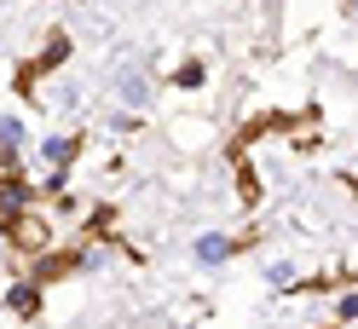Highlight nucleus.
<instances>
[{"instance_id": "1", "label": "nucleus", "mask_w": 358, "mask_h": 329, "mask_svg": "<svg viewBox=\"0 0 358 329\" xmlns=\"http://www.w3.org/2000/svg\"><path fill=\"white\" fill-rule=\"evenodd\" d=\"M0 249L6 254H41V249H52V219L41 214V208H17L6 226H0Z\"/></svg>"}, {"instance_id": "2", "label": "nucleus", "mask_w": 358, "mask_h": 329, "mask_svg": "<svg viewBox=\"0 0 358 329\" xmlns=\"http://www.w3.org/2000/svg\"><path fill=\"white\" fill-rule=\"evenodd\" d=\"M64 64H70V35H64V29H52V35H47V47H41L35 58H24V64H17V70H12V87H17V93H24V98H35L41 75L64 70Z\"/></svg>"}, {"instance_id": "3", "label": "nucleus", "mask_w": 358, "mask_h": 329, "mask_svg": "<svg viewBox=\"0 0 358 329\" xmlns=\"http://www.w3.org/2000/svg\"><path fill=\"white\" fill-rule=\"evenodd\" d=\"M87 266H93V254H87V249H41V254L24 260V277L41 283V289H52V283L76 277V272H87Z\"/></svg>"}, {"instance_id": "4", "label": "nucleus", "mask_w": 358, "mask_h": 329, "mask_svg": "<svg viewBox=\"0 0 358 329\" xmlns=\"http://www.w3.org/2000/svg\"><path fill=\"white\" fill-rule=\"evenodd\" d=\"M249 249H255V231H243V237H226V231H203V237L191 243L196 266H226V260L249 254Z\"/></svg>"}, {"instance_id": "5", "label": "nucleus", "mask_w": 358, "mask_h": 329, "mask_svg": "<svg viewBox=\"0 0 358 329\" xmlns=\"http://www.w3.org/2000/svg\"><path fill=\"white\" fill-rule=\"evenodd\" d=\"M110 87H116V104H122V110H139V116H145V104H150V81H145L139 64H116Z\"/></svg>"}, {"instance_id": "6", "label": "nucleus", "mask_w": 358, "mask_h": 329, "mask_svg": "<svg viewBox=\"0 0 358 329\" xmlns=\"http://www.w3.org/2000/svg\"><path fill=\"white\" fill-rule=\"evenodd\" d=\"M0 306H6L12 318L35 323V318H41V306H47V289H41V283H29V277H17L12 289H6V300H0Z\"/></svg>"}, {"instance_id": "7", "label": "nucleus", "mask_w": 358, "mask_h": 329, "mask_svg": "<svg viewBox=\"0 0 358 329\" xmlns=\"http://www.w3.org/2000/svg\"><path fill=\"white\" fill-rule=\"evenodd\" d=\"M81 150H87V133H52V139H41V162L47 168H76Z\"/></svg>"}, {"instance_id": "8", "label": "nucleus", "mask_w": 358, "mask_h": 329, "mask_svg": "<svg viewBox=\"0 0 358 329\" xmlns=\"http://www.w3.org/2000/svg\"><path fill=\"white\" fill-rule=\"evenodd\" d=\"M116 219H122V208H116V203L87 208V237H93V243H116Z\"/></svg>"}, {"instance_id": "9", "label": "nucleus", "mask_w": 358, "mask_h": 329, "mask_svg": "<svg viewBox=\"0 0 358 329\" xmlns=\"http://www.w3.org/2000/svg\"><path fill=\"white\" fill-rule=\"evenodd\" d=\"M231 168H237V196H243V208H255L260 203V173L249 162V150H231Z\"/></svg>"}, {"instance_id": "10", "label": "nucleus", "mask_w": 358, "mask_h": 329, "mask_svg": "<svg viewBox=\"0 0 358 329\" xmlns=\"http://www.w3.org/2000/svg\"><path fill=\"white\" fill-rule=\"evenodd\" d=\"M168 81L179 87V93H196V87L208 81V64H203V58H185V64H179V70H173Z\"/></svg>"}, {"instance_id": "11", "label": "nucleus", "mask_w": 358, "mask_h": 329, "mask_svg": "<svg viewBox=\"0 0 358 329\" xmlns=\"http://www.w3.org/2000/svg\"><path fill=\"white\" fill-rule=\"evenodd\" d=\"M0 145L24 156V145H29V122H24V116H0Z\"/></svg>"}, {"instance_id": "12", "label": "nucleus", "mask_w": 358, "mask_h": 329, "mask_svg": "<svg viewBox=\"0 0 358 329\" xmlns=\"http://www.w3.org/2000/svg\"><path fill=\"white\" fill-rule=\"evenodd\" d=\"M352 318H358V289L347 283V289H341V300H335V323H352Z\"/></svg>"}, {"instance_id": "13", "label": "nucleus", "mask_w": 358, "mask_h": 329, "mask_svg": "<svg viewBox=\"0 0 358 329\" xmlns=\"http://www.w3.org/2000/svg\"><path fill=\"white\" fill-rule=\"evenodd\" d=\"M266 283H272V289H289V283H295V266H289V260H272V266H266Z\"/></svg>"}, {"instance_id": "14", "label": "nucleus", "mask_w": 358, "mask_h": 329, "mask_svg": "<svg viewBox=\"0 0 358 329\" xmlns=\"http://www.w3.org/2000/svg\"><path fill=\"white\" fill-rule=\"evenodd\" d=\"M110 127H116V133H139L145 116H139V110H116V116H110Z\"/></svg>"}, {"instance_id": "15", "label": "nucleus", "mask_w": 358, "mask_h": 329, "mask_svg": "<svg viewBox=\"0 0 358 329\" xmlns=\"http://www.w3.org/2000/svg\"><path fill=\"white\" fill-rule=\"evenodd\" d=\"M312 329H341V323H312Z\"/></svg>"}]
</instances>
